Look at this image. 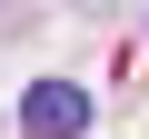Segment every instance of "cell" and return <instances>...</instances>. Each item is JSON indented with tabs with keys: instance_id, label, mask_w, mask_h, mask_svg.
Here are the masks:
<instances>
[{
	"instance_id": "1",
	"label": "cell",
	"mask_w": 149,
	"mask_h": 139,
	"mask_svg": "<svg viewBox=\"0 0 149 139\" xmlns=\"http://www.w3.org/2000/svg\"><path fill=\"white\" fill-rule=\"evenodd\" d=\"M20 129H30V139H80V129H90V90H80V80L20 90Z\"/></svg>"
}]
</instances>
